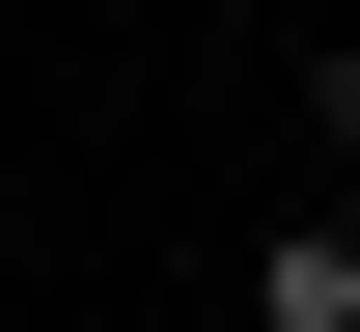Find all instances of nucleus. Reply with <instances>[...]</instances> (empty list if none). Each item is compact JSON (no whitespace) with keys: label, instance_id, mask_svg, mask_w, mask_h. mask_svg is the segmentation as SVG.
Instances as JSON below:
<instances>
[{"label":"nucleus","instance_id":"obj_1","mask_svg":"<svg viewBox=\"0 0 360 332\" xmlns=\"http://www.w3.org/2000/svg\"><path fill=\"white\" fill-rule=\"evenodd\" d=\"M250 332H360V222H333V194L250 222Z\"/></svg>","mask_w":360,"mask_h":332},{"label":"nucleus","instance_id":"obj_2","mask_svg":"<svg viewBox=\"0 0 360 332\" xmlns=\"http://www.w3.org/2000/svg\"><path fill=\"white\" fill-rule=\"evenodd\" d=\"M305 111H333V139H360V0H333V55H305Z\"/></svg>","mask_w":360,"mask_h":332}]
</instances>
